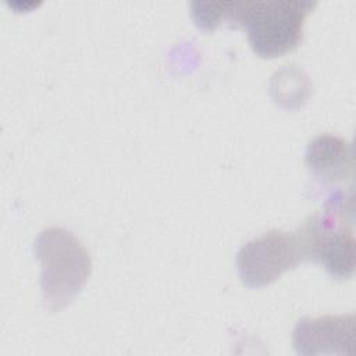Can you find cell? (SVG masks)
<instances>
[{
    "label": "cell",
    "instance_id": "cell-4",
    "mask_svg": "<svg viewBox=\"0 0 356 356\" xmlns=\"http://www.w3.org/2000/svg\"><path fill=\"white\" fill-rule=\"evenodd\" d=\"M302 260L295 232L270 229L243 243L236 253V270L248 288H261L277 281L282 273Z\"/></svg>",
    "mask_w": 356,
    "mask_h": 356
},
{
    "label": "cell",
    "instance_id": "cell-5",
    "mask_svg": "<svg viewBox=\"0 0 356 356\" xmlns=\"http://www.w3.org/2000/svg\"><path fill=\"white\" fill-rule=\"evenodd\" d=\"M292 339L299 355H353L355 316L303 317L296 323Z\"/></svg>",
    "mask_w": 356,
    "mask_h": 356
},
{
    "label": "cell",
    "instance_id": "cell-2",
    "mask_svg": "<svg viewBox=\"0 0 356 356\" xmlns=\"http://www.w3.org/2000/svg\"><path fill=\"white\" fill-rule=\"evenodd\" d=\"M40 268V289L46 307L60 312L81 292L90 275L92 259L82 242L63 227L40 231L33 243Z\"/></svg>",
    "mask_w": 356,
    "mask_h": 356
},
{
    "label": "cell",
    "instance_id": "cell-1",
    "mask_svg": "<svg viewBox=\"0 0 356 356\" xmlns=\"http://www.w3.org/2000/svg\"><path fill=\"white\" fill-rule=\"evenodd\" d=\"M316 4L310 0L191 1V13L203 32L220 24L243 28L253 51L261 58H274L302 43L305 19Z\"/></svg>",
    "mask_w": 356,
    "mask_h": 356
},
{
    "label": "cell",
    "instance_id": "cell-6",
    "mask_svg": "<svg viewBox=\"0 0 356 356\" xmlns=\"http://www.w3.org/2000/svg\"><path fill=\"white\" fill-rule=\"evenodd\" d=\"M305 161L313 175L325 182H343L353 174L352 146L341 136L323 134L313 138Z\"/></svg>",
    "mask_w": 356,
    "mask_h": 356
},
{
    "label": "cell",
    "instance_id": "cell-3",
    "mask_svg": "<svg viewBox=\"0 0 356 356\" xmlns=\"http://www.w3.org/2000/svg\"><path fill=\"white\" fill-rule=\"evenodd\" d=\"M345 210V196H332L295 232L302 260L320 263L334 280H348L355 271L352 218Z\"/></svg>",
    "mask_w": 356,
    "mask_h": 356
}]
</instances>
